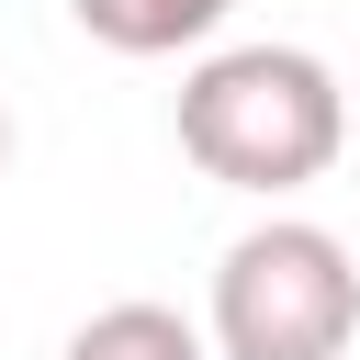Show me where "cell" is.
I'll return each mask as SVG.
<instances>
[{"instance_id": "cell-1", "label": "cell", "mask_w": 360, "mask_h": 360, "mask_svg": "<svg viewBox=\"0 0 360 360\" xmlns=\"http://www.w3.org/2000/svg\"><path fill=\"white\" fill-rule=\"evenodd\" d=\"M349 146V79L315 45H225L180 79V158L225 191H304Z\"/></svg>"}, {"instance_id": "cell-2", "label": "cell", "mask_w": 360, "mask_h": 360, "mask_svg": "<svg viewBox=\"0 0 360 360\" xmlns=\"http://www.w3.org/2000/svg\"><path fill=\"white\" fill-rule=\"evenodd\" d=\"M202 338H214V360H349V338H360V259L326 225L270 214V225H248L214 259Z\"/></svg>"}, {"instance_id": "cell-3", "label": "cell", "mask_w": 360, "mask_h": 360, "mask_svg": "<svg viewBox=\"0 0 360 360\" xmlns=\"http://www.w3.org/2000/svg\"><path fill=\"white\" fill-rule=\"evenodd\" d=\"M68 11H79V34L112 45V56H180V45H202L236 0H68Z\"/></svg>"}, {"instance_id": "cell-4", "label": "cell", "mask_w": 360, "mask_h": 360, "mask_svg": "<svg viewBox=\"0 0 360 360\" xmlns=\"http://www.w3.org/2000/svg\"><path fill=\"white\" fill-rule=\"evenodd\" d=\"M56 360H214V338H202L180 304H101Z\"/></svg>"}, {"instance_id": "cell-5", "label": "cell", "mask_w": 360, "mask_h": 360, "mask_svg": "<svg viewBox=\"0 0 360 360\" xmlns=\"http://www.w3.org/2000/svg\"><path fill=\"white\" fill-rule=\"evenodd\" d=\"M0 169H11V101H0Z\"/></svg>"}]
</instances>
